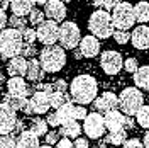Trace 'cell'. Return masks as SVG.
Instances as JSON below:
<instances>
[{
    "instance_id": "cell-47",
    "label": "cell",
    "mask_w": 149,
    "mask_h": 148,
    "mask_svg": "<svg viewBox=\"0 0 149 148\" xmlns=\"http://www.w3.org/2000/svg\"><path fill=\"white\" fill-rule=\"evenodd\" d=\"M10 7V0H0V9H9Z\"/></svg>"
},
{
    "instance_id": "cell-30",
    "label": "cell",
    "mask_w": 149,
    "mask_h": 148,
    "mask_svg": "<svg viewBox=\"0 0 149 148\" xmlns=\"http://www.w3.org/2000/svg\"><path fill=\"white\" fill-rule=\"evenodd\" d=\"M65 102H70V99H68V95H66L65 92L53 90V92L49 94V104H51V107L58 109V107H59V106H63Z\"/></svg>"
},
{
    "instance_id": "cell-39",
    "label": "cell",
    "mask_w": 149,
    "mask_h": 148,
    "mask_svg": "<svg viewBox=\"0 0 149 148\" xmlns=\"http://www.w3.org/2000/svg\"><path fill=\"white\" fill-rule=\"evenodd\" d=\"M20 55L24 56V58H27V56H32L36 55V48H34V44H24L22 46V51H20Z\"/></svg>"
},
{
    "instance_id": "cell-18",
    "label": "cell",
    "mask_w": 149,
    "mask_h": 148,
    "mask_svg": "<svg viewBox=\"0 0 149 148\" xmlns=\"http://www.w3.org/2000/svg\"><path fill=\"white\" fill-rule=\"evenodd\" d=\"M7 92L10 95H15V97H27L29 87L22 77H10L7 82Z\"/></svg>"
},
{
    "instance_id": "cell-38",
    "label": "cell",
    "mask_w": 149,
    "mask_h": 148,
    "mask_svg": "<svg viewBox=\"0 0 149 148\" xmlns=\"http://www.w3.org/2000/svg\"><path fill=\"white\" fill-rule=\"evenodd\" d=\"M44 136H46V143L47 145H56V143L59 141V136H61V135H59V131L53 130V131H47Z\"/></svg>"
},
{
    "instance_id": "cell-35",
    "label": "cell",
    "mask_w": 149,
    "mask_h": 148,
    "mask_svg": "<svg viewBox=\"0 0 149 148\" xmlns=\"http://www.w3.org/2000/svg\"><path fill=\"white\" fill-rule=\"evenodd\" d=\"M22 39H24V43L26 44H34V41L37 39V34L34 29L31 27H26L24 31H22Z\"/></svg>"
},
{
    "instance_id": "cell-51",
    "label": "cell",
    "mask_w": 149,
    "mask_h": 148,
    "mask_svg": "<svg viewBox=\"0 0 149 148\" xmlns=\"http://www.w3.org/2000/svg\"><path fill=\"white\" fill-rule=\"evenodd\" d=\"M61 2H65V4H68V2H71V0H61Z\"/></svg>"
},
{
    "instance_id": "cell-40",
    "label": "cell",
    "mask_w": 149,
    "mask_h": 148,
    "mask_svg": "<svg viewBox=\"0 0 149 148\" xmlns=\"http://www.w3.org/2000/svg\"><path fill=\"white\" fill-rule=\"evenodd\" d=\"M86 114L88 112H86V107L85 106H80V104L74 106V119H85Z\"/></svg>"
},
{
    "instance_id": "cell-31",
    "label": "cell",
    "mask_w": 149,
    "mask_h": 148,
    "mask_svg": "<svg viewBox=\"0 0 149 148\" xmlns=\"http://www.w3.org/2000/svg\"><path fill=\"white\" fill-rule=\"evenodd\" d=\"M7 24H9L12 29H15V31H24V29L27 27V19L26 17H20V16H14L12 14V17H9L7 20Z\"/></svg>"
},
{
    "instance_id": "cell-28",
    "label": "cell",
    "mask_w": 149,
    "mask_h": 148,
    "mask_svg": "<svg viewBox=\"0 0 149 148\" xmlns=\"http://www.w3.org/2000/svg\"><path fill=\"white\" fill-rule=\"evenodd\" d=\"M136 119H137V124L141 128L149 130V106L148 104H142L139 107V111L136 112Z\"/></svg>"
},
{
    "instance_id": "cell-7",
    "label": "cell",
    "mask_w": 149,
    "mask_h": 148,
    "mask_svg": "<svg viewBox=\"0 0 149 148\" xmlns=\"http://www.w3.org/2000/svg\"><path fill=\"white\" fill-rule=\"evenodd\" d=\"M80 39H81L80 27L74 24L73 20H65V22L59 26L58 41L61 43V48H66V49H74V48L80 44Z\"/></svg>"
},
{
    "instance_id": "cell-14",
    "label": "cell",
    "mask_w": 149,
    "mask_h": 148,
    "mask_svg": "<svg viewBox=\"0 0 149 148\" xmlns=\"http://www.w3.org/2000/svg\"><path fill=\"white\" fill-rule=\"evenodd\" d=\"M125 118L124 112H120L119 109H113V111H109L103 114V121H105V128L110 131H120L124 130L125 126Z\"/></svg>"
},
{
    "instance_id": "cell-15",
    "label": "cell",
    "mask_w": 149,
    "mask_h": 148,
    "mask_svg": "<svg viewBox=\"0 0 149 148\" xmlns=\"http://www.w3.org/2000/svg\"><path fill=\"white\" fill-rule=\"evenodd\" d=\"M80 53L85 58H93L100 53V41L93 34H88L80 39Z\"/></svg>"
},
{
    "instance_id": "cell-29",
    "label": "cell",
    "mask_w": 149,
    "mask_h": 148,
    "mask_svg": "<svg viewBox=\"0 0 149 148\" xmlns=\"http://www.w3.org/2000/svg\"><path fill=\"white\" fill-rule=\"evenodd\" d=\"M125 140H127V133L124 130L120 131H112L110 135L107 136V140H105V143H109V145H115V147H119V145H124L125 143Z\"/></svg>"
},
{
    "instance_id": "cell-9",
    "label": "cell",
    "mask_w": 149,
    "mask_h": 148,
    "mask_svg": "<svg viewBox=\"0 0 149 148\" xmlns=\"http://www.w3.org/2000/svg\"><path fill=\"white\" fill-rule=\"evenodd\" d=\"M100 66H102V70L105 73L112 77V75H117L122 70L124 60H122L120 53L112 51V49H107V51H103L102 56H100Z\"/></svg>"
},
{
    "instance_id": "cell-41",
    "label": "cell",
    "mask_w": 149,
    "mask_h": 148,
    "mask_svg": "<svg viewBox=\"0 0 149 148\" xmlns=\"http://www.w3.org/2000/svg\"><path fill=\"white\" fill-rule=\"evenodd\" d=\"M124 148H144V145H142V141H141V140L132 138V140H125Z\"/></svg>"
},
{
    "instance_id": "cell-23",
    "label": "cell",
    "mask_w": 149,
    "mask_h": 148,
    "mask_svg": "<svg viewBox=\"0 0 149 148\" xmlns=\"http://www.w3.org/2000/svg\"><path fill=\"white\" fill-rule=\"evenodd\" d=\"M81 126L78 124V121L73 119V121H68L65 124H61V130H59V135L61 136H66V138H78L80 136V133H81Z\"/></svg>"
},
{
    "instance_id": "cell-36",
    "label": "cell",
    "mask_w": 149,
    "mask_h": 148,
    "mask_svg": "<svg viewBox=\"0 0 149 148\" xmlns=\"http://www.w3.org/2000/svg\"><path fill=\"white\" fill-rule=\"evenodd\" d=\"M97 7H103V10H110L120 4V0H93Z\"/></svg>"
},
{
    "instance_id": "cell-12",
    "label": "cell",
    "mask_w": 149,
    "mask_h": 148,
    "mask_svg": "<svg viewBox=\"0 0 149 148\" xmlns=\"http://www.w3.org/2000/svg\"><path fill=\"white\" fill-rule=\"evenodd\" d=\"M93 107L97 112H109L113 111V109H119V97L112 92H103L100 97H97L95 101L92 102Z\"/></svg>"
},
{
    "instance_id": "cell-21",
    "label": "cell",
    "mask_w": 149,
    "mask_h": 148,
    "mask_svg": "<svg viewBox=\"0 0 149 148\" xmlns=\"http://www.w3.org/2000/svg\"><path fill=\"white\" fill-rule=\"evenodd\" d=\"M39 136H36L31 130H26L19 135L15 148H39Z\"/></svg>"
},
{
    "instance_id": "cell-3",
    "label": "cell",
    "mask_w": 149,
    "mask_h": 148,
    "mask_svg": "<svg viewBox=\"0 0 149 148\" xmlns=\"http://www.w3.org/2000/svg\"><path fill=\"white\" fill-rule=\"evenodd\" d=\"M24 46L22 32L15 29H3L0 32V56L2 58H14L19 56Z\"/></svg>"
},
{
    "instance_id": "cell-20",
    "label": "cell",
    "mask_w": 149,
    "mask_h": 148,
    "mask_svg": "<svg viewBox=\"0 0 149 148\" xmlns=\"http://www.w3.org/2000/svg\"><path fill=\"white\" fill-rule=\"evenodd\" d=\"M36 7V0H10V7L14 16L26 17L31 14V10Z\"/></svg>"
},
{
    "instance_id": "cell-24",
    "label": "cell",
    "mask_w": 149,
    "mask_h": 148,
    "mask_svg": "<svg viewBox=\"0 0 149 148\" xmlns=\"http://www.w3.org/2000/svg\"><path fill=\"white\" fill-rule=\"evenodd\" d=\"M134 83L137 89L149 90V66H139L134 73Z\"/></svg>"
},
{
    "instance_id": "cell-27",
    "label": "cell",
    "mask_w": 149,
    "mask_h": 148,
    "mask_svg": "<svg viewBox=\"0 0 149 148\" xmlns=\"http://www.w3.org/2000/svg\"><path fill=\"white\" fill-rule=\"evenodd\" d=\"M134 16L137 22H148L149 20V4L148 2H139L134 5Z\"/></svg>"
},
{
    "instance_id": "cell-16",
    "label": "cell",
    "mask_w": 149,
    "mask_h": 148,
    "mask_svg": "<svg viewBox=\"0 0 149 148\" xmlns=\"http://www.w3.org/2000/svg\"><path fill=\"white\" fill-rule=\"evenodd\" d=\"M31 107H32V112L34 114H46L51 107L49 104V94L42 92V90H36L31 97Z\"/></svg>"
},
{
    "instance_id": "cell-34",
    "label": "cell",
    "mask_w": 149,
    "mask_h": 148,
    "mask_svg": "<svg viewBox=\"0 0 149 148\" xmlns=\"http://www.w3.org/2000/svg\"><path fill=\"white\" fill-rule=\"evenodd\" d=\"M112 36H113V39H115L119 44H125V43L130 41V32H127V31H119V29H115Z\"/></svg>"
},
{
    "instance_id": "cell-19",
    "label": "cell",
    "mask_w": 149,
    "mask_h": 148,
    "mask_svg": "<svg viewBox=\"0 0 149 148\" xmlns=\"http://www.w3.org/2000/svg\"><path fill=\"white\" fill-rule=\"evenodd\" d=\"M7 72H9L10 77H22V75H26V72H27V58H24L22 55L10 58Z\"/></svg>"
},
{
    "instance_id": "cell-46",
    "label": "cell",
    "mask_w": 149,
    "mask_h": 148,
    "mask_svg": "<svg viewBox=\"0 0 149 148\" xmlns=\"http://www.w3.org/2000/svg\"><path fill=\"white\" fill-rule=\"evenodd\" d=\"M7 20H9V17H7L5 10H3V9H0V32L3 31V27H5V24H7Z\"/></svg>"
},
{
    "instance_id": "cell-4",
    "label": "cell",
    "mask_w": 149,
    "mask_h": 148,
    "mask_svg": "<svg viewBox=\"0 0 149 148\" xmlns=\"http://www.w3.org/2000/svg\"><path fill=\"white\" fill-rule=\"evenodd\" d=\"M88 29L97 39H107L115 31L112 24V16L107 10H95L88 19Z\"/></svg>"
},
{
    "instance_id": "cell-33",
    "label": "cell",
    "mask_w": 149,
    "mask_h": 148,
    "mask_svg": "<svg viewBox=\"0 0 149 148\" xmlns=\"http://www.w3.org/2000/svg\"><path fill=\"white\" fill-rule=\"evenodd\" d=\"M17 140L14 138L12 135H0V148H15Z\"/></svg>"
},
{
    "instance_id": "cell-49",
    "label": "cell",
    "mask_w": 149,
    "mask_h": 148,
    "mask_svg": "<svg viewBox=\"0 0 149 148\" xmlns=\"http://www.w3.org/2000/svg\"><path fill=\"white\" fill-rule=\"evenodd\" d=\"M47 0H36V5H46Z\"/></svg>"
},
{
    "instance_id": "cell-13",
    "label": "cell",
    "mask_w": 149,
    "mask_h": 148,
    "mask_svg": "<svg viewBox=\"0 0 149 148\" xmlns=\"http://www.w3.org/2000/svg\"><path fill=\"white\" fill-rule=\"evenodd\" d=\"M44 16L49 20H54V22L65 20L66 17L65 2H61V0H47V4L44 5Z\"/></svg>"
},
{
    "instance_id": "cell-1",
    "label": "cell",
    "mask_w": 149,
    "mask_h": 148,
    "mask_svg": "<svg viewBox=\"0 0 149 148\" xmlns=\"http://www.w3.org/2000/svg\"><path fill=\"white\" fill-rule=\"evenodd\" d=\"M97 92H98V83H97V78L93 75H76L70 83L71 99L80 106L92 104L97 99Z\"/></svg>"
},
{
    "instance_id": "cell-2",
    "label": "cell",
    "mask_w": 149,
    "mask_h": 148,
    "mask_svg": "<svg viewBox=\"0 0 149 148\" xmlns=\"http://www.w3.org/2000/svg\"><path fill=\"white\" fill-rule=\"evenodd\" d=\"M39 61H41V65H42L46 73H56V72H59L66 63L65 48L56 46V44L42 48L41 53H39Z\"/></svg>"
},
{
    "instance_id": "cell-17",
    "label": "cell",
    "mask_w": 149,
    "mask_h": 148,
    "mask_svg": "<svg viewBox=\"0 0 149 148\" xmlns=\"http://www.w3.org/2000/svg\"><path fill=\"white\" fill-rule=\"evenodd\" d=\"M130 41L136 49H149V27L148 26H137L130 32Z\"/></svg>"
},
{
    "instance_id": "cell-45",
    "label": "cell",
    "mask_w": 149,
    "mask_h": 148,
    "mask_svg": "<svg viewBox=\"0 0 149 148\" xmlns=\"http://www.w3.org/2000/svg\"><path fill=\"white\" fill-rule=\"evenodd\" d=\"M74 145V148H90V145H88V140L86 138H76V141L73 143Z\"/></svg>"
},
{
    "instance_id": "cell-32",
    "label": "cell",
    "mask_w": 149,
    "mask_h": 148,
    "mask_svg": "<svg viewBox=\"0 0 149 148\" xmlns=\"http://www.w3.org/2000/svg\"><path fill=\"white\" fill-rule=\"evenodd\" d=\"M44 17H46L44 12L41 9H36V7H34V9L31 10V14H29V22L34 24V26H39L41 22H44Z\"/></svg>"
},
{
    "instance_id": "cell-10",
    "label": "cell",
    "mask_w": 149,
    "mask_h": 148,
    "mask_svg": "<svg viewBox=\"0 0 149 148\" xmlns=\"http://www.w3.org/2000/svg\"><path fill=\"white\" fill-rule=\"evenodd\" d=\"M36 34H37V39L46 44V46H51L58 41V34H59V26L58 22L54 20H44L41 22L36 29Z\"/></svg>"
},
{
    "instance_id": "cell-43",
    "label": "cell",
    "mask_w": 149,
    "mask_h": 148,
    "mask_svg": "<svg viewBox=\"0 0 149 148\" xmlns=\"http://www.w3.org/2000/svg\"><path fill=\"white\" fill-rule=\"evenodd\" d=\"M47 124H49V126H53V128H56V126H59V124H61V123H59V118H58V114H56V112H51V114H49V116H47Z\"/></svg>"
},
{
    "instance_id": "cell-44",
    "label": "cell",
    "mask_w": 149,
    "mask_h": 148,
    "mask_svg": "<svg viewBox=\"0 0 149 148\" xmlns=\"http://www.w3.org/2000/svg\"><path fill=\"white\" fill-rule=\"evenodd\" d=\"M53 87H54V90H58V92H65V94H66V90L70 89L65 80H58L56 83H53Z\"/></svg>"
},
{
    "instance_id": "cell-50",
    "label": "cell",
    "mask_w": 149,
    "mask_h": 148,
    "mask_svg": "<svg viewBox=\"0 0 149 148\" xmlns=\"http://www.w3.org/2000/svg\"><path fill=\"white\" fill-rule=\"evenodd\" d=\"M39 148H53L51 145H42V147H39Z\"/></svg>"
},
{
    "instance_id": "cell-52",
    "label": "cell",
    "mask_w": 149,
    "mask_h": 148,
    "mask_svg": "<svg viewBox=\"0 0 149 148\" xmlns=\"http://www.w3.org/2000/svg\"><path fill=\"white\" fill-rule=\"evenodd\" d=\"M0 102H2V99H0Z\"/></svg>"
},
{
    "instance_id": "cell-6",
    "label": "cell",
    "mask_w": 149,
    "mask_h": 148,
    "mask_svg": "<svg viewBox=\"0 0 149 148\" xmlns=\"http://www.w3.org/2000/svg\"><path fill=\"white\" fill-rule=\"evenodd\" d=\"M136 16H134V5L127 2H120L117 7L112 9V24L119 31H127L134 26Z\"/></svg>"
},
{
    "instance_id": "cell-8",
    "label": "cell",
    "mask_w": 149,
    "mask_h": 148,
    "mask_svg": "<svg viewBox=\"0 0 149 148\" xmlns=\"http://www.w3.org/2000/svg\"><path fill=\"white\" fill-rule=\"evenodd\" d=\"M83 131L86 133V136L88 138H102L103 135H105V121H103V116L100 112H90V114H86V118L83 119Z\"/></svg>"
},
{
    "instance_id": "cell-26",
    "label": "cell",
    "mask_w": 149,
    "mask_h": 148,
    "mask_svg": "<svg viewBox=\"0 0 149 148\" xmlns=\"http://www.w3.org/2000/svg\"><path fill=\"white\" fill-rule=\"evenodd\" d=\"M49 128V124H47L46 119H42V118H34L32 123H31V131L36 135V136H44Z\"/></svg>"
},
{
    "instance_id": "cell-11",
    "label": "cell",
    "mask_w": 149,
    "mask_h": 148,
    "mask_svg": "<svg viewBox=\"0 0 149 148\" xmlns=\"http://www.w3.org/2000/svg\"><path fill=\"white\" fill-rule=\"evenodd\" d=\"M17 124L15 111L10 109L5 102H0V135H9Z\"/></svg>"
},
{
    "instance_id": "cell-37",
    "label": "cell",
    "mask_w": 149,
    "mask_h": 148,
    "mask_svg": "<svg viewBox=\"0 0 149 148\" xmlns=\"http://www.w3.org/2000/svg\"><path fill=\"white\" fill-rule=\"evenodd\" d=\"M137 68H139V66H137V60H134V58H127V60L124 61V70L129 72V73H136Z\"/></svg>"
},
{
    "instance_id": "cell-22",
    "label": "cell",
    "mask_w": 149,
    "mask_h": 148,
    "mask_svg": "<svg viewBox=\"0 0 149 148\" xmlns=\"http://www.w3.org/2000/svg\"><path fill=\"white\" fill-rule=\"evenodd\" d=\"M44 68L41 65V61L36 60V58H31L27 61V72H26V77H27L31 82H39L42 77H44Z\"/></svg>"
},
{
    "instance_id": "cell-42",
    "label": "cell",
    "mask_w": 149,
    "mask_h": 148,
    "mask_svg": "<svg viewBox=\"0 0 149 148\" xmlns=\"http://www.w3.org/2000/svg\"><path fill=\"white\" fill-rule=\"evenodd\" d=\"M56 148H74V145L70 138L63 136V138H59V141L56 143Z\"/></svg>"
},
{
    "instance_id": "cell-48",
    "label": "cell",
    "mask_w": 149,
    "mask_h": 148,
    "mask_svg": "<svg viewBox=\"0 0 149 148\" xmlns=\"http://www.w3.org/2000/svg\"><path fill=\"white\" fill-rule=\"evenodd\" d=\"M142 145H144V148H149V133H146V136L142 140Z\"/></svg>"
},
{
    "instance_id": "cell-25",
    "label": "cell",
    "mask_w": 149,
    "mask_h": 148,
    "mask_svg": "<svg viewBox=\"0 0 149 148\" xmlns=\"http://www.w3.org/2000/svg\"><path fill=\"white\" fill-rule=\"evenodd\" d=\"M56 114H58L61 124H65L68 121H73L74 119V104L73 102H65L63 106H59L56 109Z\"/></svg>"
},
{
    "instance_id": "cell-53",
    "label": "cell",
    "mask_w": 149,
    "mask_h": 148,
    "mask_svg": "<svg viewBox=\"0 0 149 148\" xmlns=\"http://www.w3.org/2000/svg\"><path fill=\"white\" fill-rule=\"evenodd\" d=\"M95 148H97V147H95Z\"/></svg>"
},
{
    "instance_id": "cell-5",
    "label": "cell",
    "mask_w": 149,
    "mask_h": 148,
    "mask_svg": "<svg viewBox=\"0 0 149 148\" xmlns=\"http://www.w3.org/2000/svg\"><path fill=\"white\" fill-rule=\"evenodd\" d=\"M142 104H144V95L137 87H125L119 95V107L125 116H136Z\"/></svg>"
}]
</instances>
